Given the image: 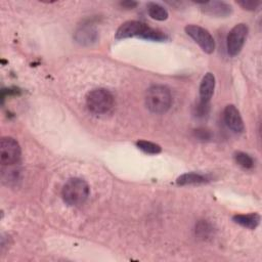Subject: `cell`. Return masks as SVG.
Returning <instances> with one entry per match:
<instances>
[{"mask_svg":"<svg viewBox=\"0 0 262 262\" xmlns=\"http://www.w3.org/2000/svg\"><path fill=\"white\" fill-rule=\"evenodd\" d=\"M145 105L154 114L161 115L169 111L172 104V95L168 87L152 85L145 92Z\"/></svg>","mask_w":262,"mask_h":262,"instance_id":"6da1fadb","label":"cell"},{"mask_svg":"<svg viewBox=\"0 0 262 262\" xmlns=\"http://www.w3.org/2000/svg\"><path fill=\"white\" fill-rule=\"evenodd\" d=\"M90 188L88 183L79 177L70 178L61 189V198L63 202L72 207L83 205L89 196Z\"/></svg>","mask_w":262,"mask_h":262,"instance_id":"7a4b0ae2","label":"cell"},{"mask_svg":"<svg viewBox=\"0 0 262 262\" xmlns=\"http://www.w3.org/2000/svg\"><path fill=\"white\" fill-rule=\"evenodd\" d=\"M115 103L112 92L104 88H96L88 92L86 96V105L88 110L95 115L108 113Z\"/></svg>","mask_w":262,"mask_h":262,"instance_id":"3957f363","label":"cell"},{"mask_svg":"<svg viewBox=\"0 0 262 262\" xmlns=\"http://www.w3.org/2000/svg\"><path fill=\"white\" fill-rule=\"evenodd\" d=\"M20 146L16 139L10 136L0 140V162L2 166H14L20 159Z\"/></svg>","mask_w":262,"mask_h":262,"instance_id":"277c9868","label":"cell"},{"mask_svg":"<svg viewBox=\"0 0 262 262\" xmlns=\"http://www.w3.org/2000/svg\"><path fill=\"white\" fill-rule=\"evenodd\" d=\"M185 33L202 48V50L208 54H211L215 50V40L211 33L205 28L198 25H187Z\"/></svg>","mask_w":262,"mask_h":262,"instance_id":"5b68a950","label":"cell"},{"mask_svg":"<svg viewBox=\"0 0 262 262\" xmlns=\"http://www.w3.org/2000/svg\"><path fill=\"white\" fill-rule=\"evenodd\" d=\"M249 33V28L246 24L235 25L228 33L226 39L227 52L230 56H236L243 49L245 42L247 40Z\"/></svg>","mask_w":262,"mask_h":262,"instance_id":"8992f818","label":"cell"},{"mask_svg":"<svg viewBox=\"0 0 262 262\" xmlns=\"http://www.w3.org/2000/svg\"><path fill=\"white\" fill-rule=\"evenodd\" d=\"M202 12L214 17H227L231 15L232 6L224 1H206L198 3Z\"/></svg>","mask_w":262,"mask_h":262,"instance_id":"52a82bcc","label":"cell"},{"mask_svg":"<svg viewBox=\"0 0 262 262\" xmlns=\"http://www.w3.org/2000/svg\"><path fill=\"white\" fill-rule=\"evenodd\" d=\"M147 27L146 24L139 20H128L123 23L117 30L115 38L117 40H122L131 37H138Z\"/></svg>","mask_w":262,"mask_h":262,"instance_id":"ba28073f","label":"cell"},{"mask_svg":"<svg viewBox=\"0 0 262 262\" xmlns=\"http://www.w3.org/2000/svg\"><path fill=\"white\" fill-rule=\"evenodd\" d=\"M223 119L226 126L234 133H243L245 130L244 121L238 110L233 104H228L223 111Z\"/></svg>","mask_w":262,"mask_h":262,"instance_id":"9c48e42d","label":"cell"},{"mask_svg":"<svg viewBox=\"0 0 262 262\" xmlns=\"http://www.w3.org/2000/svg\"><path fill=\"white\" fill-rule=\"evenodd\" d=\"M97 39L98 33L95 28L90 26V24L81 26L75 34V40L82 45H91L92 43H95Z\"/></svg>","mask_w":262,"mask_h":262,"instance_id":"30bf717a","label":"cell"},{"mask_svg":"<svg viewBox=\"0 0 262 262\" xmlns=\"http://www.w3.org/2000/svg\"><path fill=\"white\" fill-rule=\"evenodd\" d=\"M215 89V77L212 73H206L202 78L199 93L200 100L203 102H210Z\"/></svg>","mask_w":262,"mask_h":262,"instance_id":"8fae6325","label":"cell"},{"mask_svg":"<svg viewBox=\"0 0 262 262\" xmlns=\"http://www.w3.org/2000/svg\"><path fill=\"white\" fill-rule=\"evenodd\" d=\"M211 181V177L208 174H201L196 172H187L180 175L176 179V183L180 186L184 185H199Z\"/></svg>","mask_w":262,"mask_h":262,"instance_id":"7c38bea8","label":"cell"},{"mask_svg":"<svg viewBox=\"0 0 262 262\" xmlns=\"http://www.w3.org/2000/svg\"><path fill=\"white\" fill-rule=\"evenodd\" d=\"M232 220L234 223L249 228V229H255L261 220V217L258 213H249V214H235L232 217Z\"/></svg>","mask_w":262,"mask_h":262,"instance_id":"4fadbf2b","label":"cell"},{"mask_svg":"<svg viewBox=\"0 0 262 262\" xmlns=\"http://www.w3.org/2000/svg\"><path fill=\"white\" fill-rule=\"evenodd\" d=\"M146 7H147L148 15L152 19L163 21V20H166L168 18V16H169V13H168L167 9L165 7H163L162 5H160L159 3L148 2Z\"/></svg>","mask_w":262,"mask_h":262,"instance_id":"5bb4252c","label":"cell"},{"mask_svg":"<svg viewBox=\"0 0 262 262\" xmlns=\"http://www.w3.org/2000/svg\"><path fill=\"white\" fill-rule=\"evenodd\" d=\"M139 38L148 40V41H155V42H164V41L168 40V36L163 31H161L159 29L150 28L149 26H147L143 30V32L140 34Z\"/></svg>","mask_w":262,"mask_h":262,"instance_id":"9a60e30c","label":"cell"},{"mask_svg":"<svg viewBox=\"0 0 262 262\" xmlns=\"http://www.w3.org/2000/svg\"><path fill=\"white\" fill-rule=\"evenodd\" d=\"M135 144L140 150H142L143 152L148 154V155H158L162 151V147L159 144L151 142V141L138 140V141H136Z\"/></svg>","mask_w":262,"mask_h":262,"instance_id":"2e32d148","label":"cell"},{"mask_svg":"<svg viewBox=\"0 0 262 262\" xmlns=\"http://www.w3.org/2000/svg\"><path fill=\"white\" fill-rule=\"evenodd\" d=\"M233 158H234L235 163L245 169H252L254 167V160L247 152L236 151V152H234Z\"/></svg>","mask_w":262,"mask_h":262,"instance_id":"e0dca14e","label":"cell"},{"mask_svg":"<svg viewBox=\"0 0 262 262\" xmlns=\"http://www.w3.org/2000/svg\"><path fill=\"white\" fill-rule=\"evenodd\" d=\"M212 232L213 228L211 224L208 223L207 221H200L195 226V233L202 238L209 237L212 234Z\"/></svg>","mask_w":262,"mask_h":262,"instance_id":"ac0fdd59","label":"cell"},{"mask_svg":"<svg viewBox=\"0 0 262 262\" xmlns=\"http://www.w3.org/2000/svg\"><path fill=\"white\" fill-rule=\"evenodd\" d=\"M210 112V102L199 101L198 104L193 107V115L198 118L206 117Z\"/></svg>","mask_w":262,"mask_h":262,"instance_id":"d6986e66","label":"cell"},{"mask_svg":"<svg viewBox=\"0 0 262 262\" xmlns=\"http://www.w3.org/2000/svg\"><path fill=\"white\" fill-rule=\"evenodd\" d=\"M193 135L198 140L208 141L212 138V132L207 128H196L193 130Z\"/></svg>","mask_w":262,"mask_h":262,"instance_id":"ffe728a7","label":"cell"},{"mask_svg":"<svg viewBox=\"0 0 262 262\" xmlns=\"http://www.w3.org/2000/svg\"><path fill=\"white\" fill-rule=\"evenodd\" d=\"M237 4L246 10L254 11L257 8H259V6L261 5V1H259V0H242V1H238Z\"/></svg>","mask_w":262,"mask_h":262,"instance_id":"44dd1931","label":"cell"},{"mask_svg":"<svg viewBox=\"0 0 262 262\" xmlns=\"http://www.w3.org/2000/svg\"><path fill=\"white\" fill-rule=\"evenodd\" d=\"M137 2L136 1H133V0H126V1H122L120 2V5L121 7L125 8V9H133L137 6Z\"/></svg>","mask_w":262,"mask_h":262,"instance_id":"7402d4cb","label":"cell"}]
</instances>
